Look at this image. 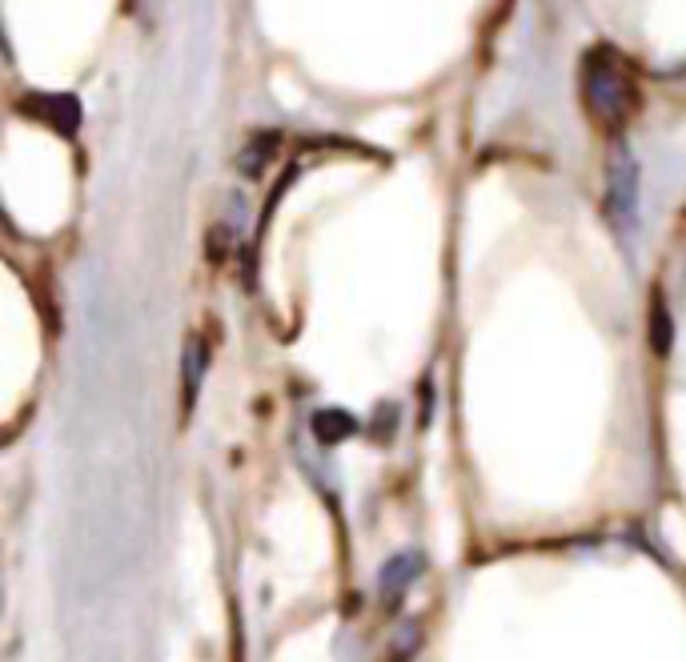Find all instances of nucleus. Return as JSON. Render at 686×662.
I'll return each instance as SVG.
<instances>
[{"label":"nucleus","instance_id":"1","mask_svg":"<svg viewBox=\"0 0 686 662\" xmlns=\"http://www.w3.org/2000/svg\"><path fill=\"white\" fill-rule=\"evenodd\" d=\"M582 105L594 125L618 129L634 109H638V85L622 53L610 45H594L582 57Z\"/></svg>","mask_w":686,"mask_h":662},{"label":"nucleus","instance_id":"2","mask_svg":"<svg viewBox=\"0 0 686 662\" xmlns=\"http://www.w3.org/2000/svg\"><path fill=\"white\" fill-rule=\"evenodd\" d=\"M634 205H638V165H634L630 149L618 141L614 157L606 165V213H610V221L626 225L634 217Z\"/></svg>","mask_w":686,"mask_h":662},{"label":"nucleus","instance_id":"3","mask_svg":"<svg viewBox=\"0 0 686 662\" xmlns=\"http://www.w3.org/2000/svg\"><path fill=\"white\" fill-rule=\"evenodd\" d=\"M21 113L57 129V133H77L81 129V101L69 93H29L21 101Z\"/></svg>","mask_w":686,"mask_h":662},{"label":"nucleus","instance_id":"4","mask_svg":"<svg viewBox=\"0 0 686 662\" xmlns=\"http://www.w3.org/2000/svg\"><path fill=\"white\" fill-rule=\"evenodd\" d=\"M313 434H317L325 446H337V442H346V438L358 434V418L346 414V410H337V406H329V410L313 414Z\"/></svg>","mask_w":686,"mask_h":662},{"label":"nucleus","instance_id":"5","mask_svg":"<svg viewBox=\"0 0 686 662\" xmlns=\"http://www.w3.org/2000/svg\"><path fill=\"white\" fill-rule=\"evenodd\" d=\"M418 574H422V554L406 550V554H398V558H390V562L382 566V590H386V594H402L406 582H414Z\"/></svg>","mask_w":686,"mask_h":662},{"label":"nucleus","instance_id":"6","mask_svg":"<svg viewBox=\"0 0 686 662\" xmlns=\"http://www.w3.org/2000/svg\"><path fill=\"white\" fill-rule=\"evenodd\" d=\"M205 366H209V350L201 338H193L185 346V406L197 402V390H201V378H205Z\"/></svg>","mask_w":686,"mask_h":662},{"label":"nucleus","instance_id":"7","mask_svg":"<svg viewBox=\"0 0 686 662\" xmlns=\"http://www.w3.org/2000/svg\"><path fill=\"white\" fill-rule=\"evenodd\" d=\"M650 342H654V350H658V354H666V350H670V342H674L670 313H666V305H662V297H658V293H654V301H650Z\"/></svg>","mask_w":686,"mask_h":662},{"label":"nucleus","instance_id":"8","mask_svg":"<svg viewBox=\"0 0 686 662\" xmlns=\"http://www.w3.org/2000/svg\"><path fill=\"white\" fill-rule=\"evenodd\" d=\"M277 149V133H261V137H253L249 141V149L241 153V173L245 177H253V173H261V165L269 161V153Z\"/></svg>","mask_w":686,"mask_h":662}]
</instances>
